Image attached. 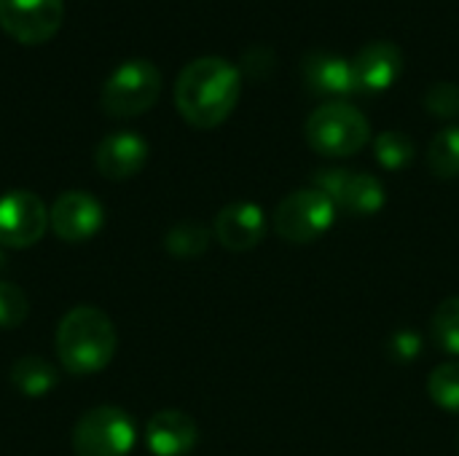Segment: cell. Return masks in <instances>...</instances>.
Returning <instances> with one entry per match:
<instances>
[{
	"label": "cell",
	"mask_w": 459,
	"mask_h": 456,
	"mask_svg": "<svg viewBox=\"0 0 459 456\" xmlns=\"http://www.w3.org/2000/svg\"><path fill=\"white\" fill-rule=\"evenodd\" d=\"M239 94L242 73L223 56H199L175 81L178 113L196 129L221 126L234 113Z\"/></svg>",
	"instance_id": "obj_1"
},
{
	"label": "cell",
	"mask_w": 459,
	"mask_h": 456,
	"mask_svg": "<svg viewBox=\"0 0 459 456\" xmlns=\"http://www.w3.org/2000/svg\"><path fill=\"white\" fill-rule=\"evenodd\" d=\"M56 357L73 376H91L110 366L118 336L110 317L97 306H73L56 325Z\"/></svg>",
	"instance_id": "obj_2"
},
{
	"label": "cell",
	"mask_w": 459,
	"mask_h": 456,
	"mask_svg": "<svg viewBox=\"0 0 459 456\" xmlns=\"http://www.w3.org/2000/svg\"><path fill=\"white\" fill-rule=\"evenodd\" d=\"M304 137L315 153L328 159H347L371 142V124L352 102L333 99L317 105L309 113Z\"/></svg>",
	"instance_id": "obj_3"
},
{
	"label": "cell",
	"mask_w": 459,
	"mask_h": 456,
	"mask_svg": "<svg viewBox=\"0 0 459 456\" xmlns=\"http://www.w3.org/2000/svg\"><path fill=\"white\" fill-rule=\"evenodd\" d=\"M161 94V70L148 59L118 65L102 86L100 105L110 118H134L156 105Z\"/></svg>",
	"instance_id": "obj_4"
},
{
	"label": "cell",
	"mask_w": 459,
	"mask_h": 456,
	"mask_svg": "<svg viewBox=\"0 0 459 456\" xmlns=\"http://www.w3.org/2000/svg\"><path fill=\"white\" fill-rule=\"evenodd\" d=\"M336 204L317 188H299L288 194L274 210V231L293 245L317 242L336 223Z\"/></svg>",
	"instance_id": "obj_5"
},
{
	"label": "cell",
	"mask_w": 459,
	"mask_h": 456,
	"mask_svg": "<svg viewBox=\"0 0 459 456\" xmlns=\"http://www.w3.org/2000/svg\"><path fill=\"white\" fill-rule=\"evenodd\" d=\"M137 441L132 417L118 406H97L73 427L75 456H129Z\"/></svg>",
	"instance_id": "obj_6"
},
{
	"label": "cell",
	"mask_w": 459,
	"mask_h": 456,
	"mask_svg": "<svg viewBox=\"0 0 459 456\" xmlns=\"http://www.w3.org/2000/svg\"><path fill=\"white\" fill-rule=\"evenodd\" d=\"M312 188L323 191L336 204V210H344L347 215L355 218L377 215L387 202V191L379 177L368 172L342 169V167L317 169L312 175Z\"/></svg>",
	"instance_id": "obj_7"
},
{
	"label": "cell",
	"mask_w": 459,
	"mask_h": 456,
	"mask_svg": "<svg viewBox=\"0 0 459 456\" xmlns=\"http://www.w3.org/2000/svg\"><path fill=\"white\" fill-rule=\"evenodd\" d=\"M65 22V0H0V27L24 46L51 40Z\"/></svg>",
	"instance_id": "obj_8"
},
{
	"label": "cell",
	"mask_w": 459,
	"mask_h": 456,
	"mask_svg": "<svg viewBox=\"0 0 459 456\" xmlns=\"http://www.w3.org/2000/svg\"><path fill=\"white\" fill-rule=\"evenodd\" d=\"M48 207L32 191H8L0 196V247L24 250L43 239Z\"/></svg>",
	"instance_id": "obj_9"
},
{
	"label": "cell",
	"mask_w": 459,
	"mask_h": 456,
	"mask_svg": "<svg viewBox=\"0 0 459 456\" xmlns=\"http://www.w3.org/2000/svg\"><path fill=\"white\" fill-rule=\"evenodd\" d=\"M105 223L102 204L86 191H65L48 207V228L56 239L78 245L91 239Z\"/></svg>",
	"instance_id": "obj_10"
},
{
	"label": "cell",
	"mask_w": 459,
	"mask_h": 456,
	"mask_svg": "<svg viewBox=\"0 0 459 456\" xmlns=\"http://www.w3.org/2000/svg\"><path fill=\"white\" fill-rule=\"evenodd\" d=\"M355 94H382L403 73V51L390 40H371L352 56Z\"/></svg>",
	"instance_id": "obj_11"
},
{
	"label": "cell",
	"mask_w": 459,
	"mask_h": 456,
	"mask_svg": "<svg viewBox=\"0 0 459 456\" xmlns=\"http://www.w3.org/2000/svg\"><path fill=\"white\" fill-rule=\"evenodd\" d=\"M301 81L304 89L315 97H323L325 102L344 99L355 94L352 81V65L333 51H309L301 59Z\"/></svg>",
	"instance_id": "obj_12"
},
{
	"label": "cell",
	"mask_w": 459,
	"mask_h": 456,
	"mask_svg": "<svg viewBox=\"0 0 459 456\" xmlns=\"http://www.w3.org/2000/svg\"><path fill=\"white\" fill-rule=\"evenodd\" d=\"M212 237L231 253H247L266 237V215L255 202H231L215 215Z\"/></svg>",
	"instance_id": "obj_13"
},
{
	"label": "cell",
	"mask_w": 459,
	"mask_h": 456,
	"mask_svg": "<svg viewBox=\"0 0 459 456\" xmlns=\"http://www.w3.org/2000/svg\"><path fill=\"white\" fill-rule=\"evenodd\" d=\"M148 161V142L137 132H113L100 140L94 151V167L108 180L134 177Z\"/></svg>",
	"instance_id": "obj_14"
},
{
	"label": "cell",
	"mask_w": 459,
	"mask_h": 456,
	"mask_svg": "<svg viewBox=\"0 0 459 456\" xmlns=\"http://www.w3.org/2000/svg\"><path fill=\"white\" fill-rule=\"evenodd\" d=\"M199 441L196 422L178 409L156 411L145 427V443L156 456H186Z\"/></svg>",
	"instance_id": "obj_15"
},
{
	"label": "cell",
	"mask_w": 459,
	"mask_h": 456,
	"mask_svg": "<svg viewBox=\"0 0 459 456\" xmlns=\"http://www.w3.org/2000/svg\"><path fill=\"white\" fill-rule=\"evenodd\" d=\"M11 384L27 398H43L56 387V368L38 355L19 357L11 366Z\"/></svg>",
	"instance_id": "obj_16"
},
{
	"label": "cell",
	"mask_w": 459,
	"mask_h": 456,
	"mask_svg": "<svg viewBox=\"0 0 459 456\" xmlns=\"http://www.w3.org/2000/svg\"><path fill=\"white\" fill-rule=\"evenodd\" d=\"M210 239H212V231L204 228L202 223H194V220H183L178 226H172L164 237V247L169 255L175 258H199L207 253L210 247Z\"/></svg>",
	"instance_id": "obj_17"
},
{
	"label": "cell",
	"mask_w": 459,
	"mask_h": 456,
	"mask_svg": "<svg viewBox=\"0 0 459 456\" xmlns=\"http://www.w3.org/2000/svg\"><path fill=\"white\" fill-rule=\"evenodd\" d=\"M428 167L441 180L459 177V126H446L430 140Z\"/></svg>",
	"instance_id": "obj_18"
},
{
	"label": "cell",
	"mask_w": 459,
	"mask_h": 456,
	"mask_svg": "<svg viewBox=\"0 0 459 456\" xmlns=\"http://www.w3.org/2000/svg\"><path fill=\"white\" fill-rule=\"evenodd\" d=\"M414 153H417L414 140L401 129H387L374 137V156L385 169H393V172L406 169L414 161Z\"/></svg>",
	"instance_id": "obj_19"
},
{
	"label": "cell",
	"mask_w": 459,
	"mask_h": 456,
	"mask_svg": "<svg viewBox=\"0 0 459 456\" xmlns=\"http://www.w3.org/2000/svg\"><path fill=\"white\" fill-rule=\"evenodd\" d=\"M430 331H433V341L438 344L441 352L459 357V296H452L438 304Z\"/></svg>",
	"instance_id": "obj_20"
},
{
	"label": "cell",
	"mask_w": 459,
	"mask_h": 456,
	"mask_svg": "<svg viewBox=\"0 0 459 456\" xmlns=\"http://www.w3.org/2000/svg\"><path fill=\"white\" fill-rule=\"evenodd\" d=\"M428 395L446 414H459V363H444L428 376Z\"/></svg>",
	"instance_id": "obj_21"
},
{
	"label": "cell",
	"mask_w": 459,
	"mask_h": 456,
	"mask_svg": "<svg viewBox=\"0 0 459 456\" xmlns=\"http://www.w3.org/2000/svg\"><path fill=\"white\" fill-rule=\"evenodd\" d=\"M425 110L436 118L452 121L459 116V83L455 81H438L425 91Z\"/></svg>",
	"instance_id": "obj_22"
},
{
	"label": "cell",
	"mask_w": 459,
	"mask_h": 456,
	"mask_svg": "<svg viewBox=\"0 0 459 456\" xmlns=\"http://www.w3.org/2000/svg\"><path fill=\"white\" fill-rule=\"evenodd\" d=\"M30 314V304L27 296L19 285L0 280V328L11 331L19 328Z\"/></svg>",
	"instance_id": "obj_23"
},
{
	"label": "cell",
	"mask_w": 459,
	"mask_h": 456,
	"mask_svg": "<svg viewBox=\"0 0 459 456\" xmlns=\"http://www.w3.org/2000/svg\"><path fill=\"white\" fill-rule=\"evenodd\" d=\"M274 67H277V56L269 46H253L242 54V70L247 78L253 81H266L274 75Z\"/></svg>",
	"instance_id": "obj_24"
},
{
	"label": "cell",
	"mask_w": 459,
	"mask_h": 456,
	"mask_svg": "<svg viewBox=\"0 0 459 456\" xmlns=\"http://www.w3.org/2000/svg\"><path fill=\"white\" fill-rule=\"evenodd\" d=\"M390 355L398 360V363H411L422 355V336L414 333V331H398L393 339H390Z\"/></svg>",
	"instance_id": "obj_25"
},
{
	"label": "cell",
	"mask_w": 459,
	"mask_h": 456,
	"mask_svg": "<svg viewBox=\"0 0 459 456\" xmlns=\"http://www.w3.org/2000/svg\"><path fill=\"white\" fill-rule=\"evenodd\" d=\"M3 261H5V258H3V250H0V269H3Z\"/></svg>",
	"instance_id": "obj_26"
},
{
	"label": "cell",
	"mask_w": 459,
	"mask_h": 456,
	"mask_svg": "<svg viewBox=\"0 0 459 456\" xmlns=\"http://www.w3.org/2000/svg\"><path fill=\"white\" fill-rule=\"evenodd\" d=\"M457 449H459V438H457Z\"/></svg>",
	"instance_id": "obj_27"
}]
</instances>
